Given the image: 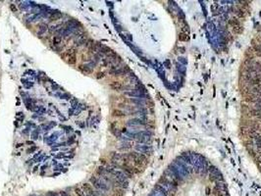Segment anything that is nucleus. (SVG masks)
Segmentation results:
<instances>
[{
	"instance_id": "1",
	"label": "nucleus",
	"mask_w": 261,
	"mask_h": 196,
	"mask_svg": "<svg viewBox=\"0 0 261 196\" xmlns=\"http://www.w3.org/2000/svg\"><path fill=\"white\" fill-rule=\"evenodd\" d=\"M123 156L127 161L131 162L138 169L144 168L148 163V157L140 152L131 151L129 153H123Z\"/></svg>"
},
{
	"instance_id": "2",
	"label": "nucleus",
	"mask_w": 261,
	"mask_h": 196,
	"mask_svg": "<svg viewBox=\"0 0 261 196\" xmlns=\"http://www.w3.org/2000/svg\"><path fill=\"white\" fill-rule=\"evenodd\" d=\"M88 181H89V183L92 185V187L97 191H101V192H105L108 194L112 189L111 186L108 183H106L101 178H99L97 176H92L89 178V180H88Z\"/></svg>"
},
{
	"instance_id": "3",
	"label": "nucleus",
	"mask_w": 261,
	"mask_h": 196,
	"mask_svg": "<svg viewBox=\"0 0 261 196\" xmlns=\"http://www.w3.org/2000/svg\"><path fill=\"white\" fill-rule=\"evenodd\" d=\"M130 72V69L126 65L123 67L120 66H112L110 67V70L108 71L109 75L113 76H126Z\"/></svg>"
},
{
	"instance_id": "4",
	"label": "nucleus",
	"mask_w": 261,
	"mask_h": 196,
	"mask_svg": "<svg viewBox=\"0 0 261 196\" xmlns=\"http://www.w3.org/2000/svg\"><path fill=\"white\" fill-rule=\"evenodd\" d=\"M97 63L95 61H90L89 63H82L78 66V69L81 73L85 74V75H90L93 73V70L96 67Z\"/></svg>"
},
{
	"instance_id": "5",
	"label": "nucleus",
	"mask_w": 261,
	"mask_h": 196,
	"mask_svg": "<svg viewBox=\"0 0 261 196\" xmlns=\"http://www.w3.org/2000/svg\"><path fill=\"white\" fill-rule=\"evenodd\" d=\"M148 122L147 118H133L130 119L128 122L126 123V126H131V128H135V126H147Z\"/></svg>"
},
{
	"instance_id": "6",
	"label": "nucleus",
	"mask_w": 261,
	"mask_h": 196,
	"mask_svg": "<svg viewBox=\"0 0 261 196\" xmlns=\"http://www.w3.org/2000/svg\"><path fill=\"white\" fill-rule=\"evenodd\" d=\"M66 57V61L70 65H75L77 63V50L75 48H70L64 53Z\"/></svg>"
},
{
	"instance_id": "7",
	"label": "nucleus",
	"mask_w": 261,
	"mask_h": 196,
	"mask_svg": "<svg viewBox=\"0 0 261 196\" xmlns=\"http://www.w3.org/2000/svg\"><path fill=\"white\" fill-rule=\"evenodd\" d=\"M109 87L111 88L112 90H114V91H117V92H120V91H125L126 92V90H128V91H130V90H131L130 89V87L124 84V83H122L121 82H118V80L112 82L109 84Z\"/></svg>"
},
{
	"instance_id": "8",
	"label": "nucleus",
	"mask_w": 261,
	"mask_h": 196,
	"mask_svg": "<svg viewBox=\"0 0 261 196\" xmlns=\"http://www.w3.org/2000/svg\"><path fill=\"white\" fill-rule=\"evenodd\" d=\"M81 187L83 188V192H85V196H97L96 191H95V189L92 187L90 183L85 182V183H83Z\"/></svg>"
},
{
	"instance_id": "9",
	"label": "nucleus",
	"mask_w": 261,
	"mask_h": 196,
	"mask_svg": "<svg viewBox=\"0 0 261 196\" xmlns=\"http://www.w3.org/2000/svg\"><path fill=\"white\" fill-rule=\"evenodd\" d=\"M135 149L136 150V152L144 154L145 156H148L151 153V147L148 146V145H136Z\"/></svg>"
},
{
	"instance_id": "10",
	"label": "nucleus",
	"mask_w": 261,
	"mask_h": 196,
	"mask_svg": "<svg viewBox=\"0 0 261 196\" xmlns=\"http://www.w3.org/2000/svg\"><path fill=\"white\" fill-rule=\"evenodd\" d=\"M62 17H63V13H61L60 11H53L48 16V20L49 22H57V21L61 20Z\"/></svg>"
},
{
	"instance_id": "11",
	"label": "nucleus",
	"mask_w": 261,
	"mask_h": 196,
	"mask_svg": "<svg viewBox=\"0 0 261 196\" xmlns=\"http://www.w3.org/2000/svg\"><path fill=\"white\" fill-rule=\"evenodd\" d=\"M49 30L48 25L46 23H39L37 25V35L39 36H42L46 33L47 30Z\"/></svg>"
},
{
	"instance_id": "12",
	"label": "nucleus",
	"mask_w": 261,
	"mask_h": 196,
	"mask_svg": "<svg viewBox=\"0 0 261 196\" xmlns=\"http://www.w3.org/2000/svg\"><path fill=\"white\" fill-rule=\"evenodd\" d=\"M110 131H111L112 134L115 135L116 137H118V138L121 137L122 132H121V130L118 128V126H117L116 122H114V123H112L111 125H110Z\"/></svg>"
},
{
	"instance_id": "13",
	"label": "nucleus",
	"mask_w": 261,
	"mask_h": 196,
	"mask_svg": "<svg viewBox=\"0 0 261 196\" xmlns=\"http://www.w3.org/2000/svg\"><path fill=\"white\" fill-rule=\"evenodd\" d=\"M126 116H128V115L124 110H121L119 108H115L112 110V117H114V118H125Z\"/></svg>"
},
{
	"instance_id": "14",
	"label": "nucleus",
	"mask_w": 261,
	"mask_h": 196,
	"mask_svg": "<svg viewBox=\"0 0 261 196\" xmlns=\"http://www.w3.org/2000/svg\"><path fill=\"white\" fill-rule=\"evenodd\" d=\"M62 42V37L59 35H54L53 37V44L54 45H59Z\"/></svg>"
},
{
	"instance_id": "15",
	"label": "nucleus",
	"mask_w": 261,
	"mask_h": 196,
	"mask_svg": "<svg viewBox=\"0 0 261 196\" xmlns=\"http://www.w3.org/2000/svg\"><path fill=\"white\" fill-rule=\"evenodd\" d=\"M104 76H105V72H98V73H96V78L97 80L103 78Z\"/></svg>"
},
{
	"instance_id": "16",
	"label": "nucleus",
	"mask_w": 261,
	"mask_h": 196,
	"mask_svg": "<svg viewBox=\"0 0 261 196\" xmlns=\"http://www.w3.org/2000/svg\"><path fill=\"white\" fill-rule=\"evenodd\" d=\"M35 149H37V147H35H35H33V148H32V149L28 150V153H30V152H33V150H35Z\"/></svg>"
}]
</instances>
